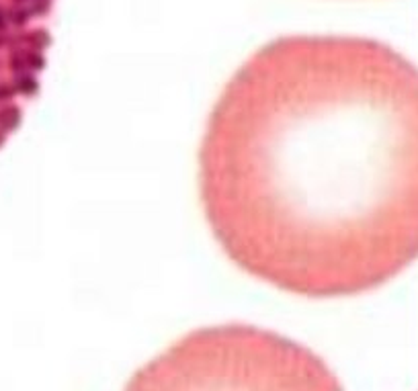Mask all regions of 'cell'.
I'll return each instance as SVG.
<instances>
[{
	"instance_id": "obj_1",
	"label": "cell",
	"mask_w": 418,
	"mask_h": 391,
	"mask_svg": "<svg viewBox=\"0 0 418 391\" xmlns=\"http://www.w3.org/2000/svg\"><path fill=\"white\" fill-rule=\"evenodd\" d=\"M199 192L248 275L318 299L379 287L418 252V74L365 37L275 39L209 115Z\"/></svg>"
},
{
	"instance_id": "obj_2",
	"label": "cell",
	"mask_w": 418,
	"mask_h": 391,
	"mask_svg": "<svg viewBox=\"0 0 418 391\" xmlns=\"http://www.w3.org/2000/svg\"><path fill=\"white\" fill-rule=\"evenodd\" d=\"M123 391H345L322 357L277 332L199 328L140 367Z\"/></svg>"
},
{
	"instance_id": "obj_3",
	"label": "cell",
	"mask_w": 418,
	"mask_h": 391,
	"mask_svg": "<svg viewBox=\"0 0 418 391\" xmlns=\"http://www.w3.org/2000/svg\"><path fill=\"white\" fill-rule=\"evenodd\" d=\"M56 0H0V148L39 92Z\"/></svg>"
}]
</instances>
